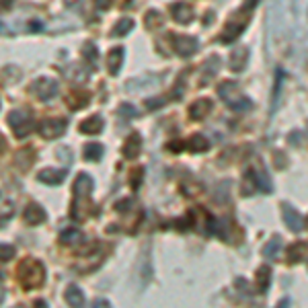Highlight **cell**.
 <instances>
[{"label": "cell", "mask_w": 308, "mask_h": 308, "mask_svg": "<svg viewBox=\"0 0 308 308\" xmlns=\"http://www.w3.org/2000/svg\"><path fill=\"white\" fill-rule=\"evenodd\" d=\"M19 279L21 284L31 290V288H39L44 284L46 279V271H44V265L35 259H25L21 265H19Z\"/></svg>", "instance_id": "cell-1"}, {"label": "cell", "mask_w": 308, "mask_h": 308, "mask_svg": "<svg viewBox=\"0 0 308 308\" xmlns=\"http://www.w3.org/2000/svg\"><path fill=\"white\" fill-rule=\"evenodd\" d=\"M218 95H220V99L222 101H226L228 107L236 109V111H243V109H249L251 105V99H247V97L239 91V87L234 85L232 80H224L222 85L218 87Z\"/></svg>", "instance_id": "cell-2"}, {"label": "cell", "mask_w": 308, "mask_h": 308, "mask_svg": "<svg viewBox=\"0 0 308 308\" xmlns=\"http://www.w3.org/2000/svg\"><path fill=\"white\" fill-rule=\"evenodd\" d=\"M8 125L12 128V132H15L17 138H25L29 136L33 130H35V123L29 115V111L27 109H15L8 113Z\"/></svg>", "instance_id": "cell-3"}, {"label": "cell", "mask_w": 308, "mask_h": 308, "mask_svg": "<svg viewBox=\"0 0 308 308\" xmlns=\"http://www.w3.org/2000/svg\"><path fill=\"white\" fill-rule=\"evenodd\" d=\"M91 191H93V179L85 173H80L74 181V202H72V209H70V214L72 218L76 216L78 207L80 205H89V198H91Z\"/></svg>", "instance_id": "cell-4"}, {"label": "cell", "mask_w": 308, "mask_h": 308, "mask_svg": "<svg viewBox=\"0 0 308 308\" xmlns=\"http://www.w3.org/2000/svg\"><path fill=\"white\" fill-rule=\"evenodd\" d=\"M33 93H35V97L37 99H41V101H50V99H53L55 95H58V82H55L53 78H37L35 82H33Z\"/></svg>", "instance_id": "cell-5"}, {"label": "cell", "mask_w": 308, "mask_h": 308, "mask_svg": "<svg viewBox=\"0 0 308 308\" xmlns=\"http://www.w3.org/2000/svg\"><path fill=\"white\" fill-rule=\"evenodd\" d=\"M282 214H284V222L286 226L292 230V232H302L306 228V222H304V216L298 212L294 205L290 204H284L282 205Z\"/></svg>", "instance_id": "cell-6"}, {"label": "cell", "mask_w": 308, "mask_h": 308, "mask_svg": "<svg viewBox=\"0 0 308 308\" xmlns=\"http://www.w3.org/2000/svg\"><path fill=\"white\" fill-rule=\"evenodd\" d=\"M37 132L51 140V138H60L64 132H66V121L64 119H46V121H41L37 125Z\"/></svg>", "instance_id": "cell-7"}, {"label": "cell", "mask_w": 308, "mask_h": 308, "mask_svg": "<svg viewBox=\"0 0 308 308\" xmlns=\"http://www.w3.org/2000/svg\"><path fill=\"white\" fill-rule=\"evenodd\" d=\"M175 41H173V46H175V51L179 55H183V58H189V55H193L195 51H198V41H195L193 37H183V35H173Z\"/></svg>", "instance_id": "cell-8"}, {"label": "cell", "mask_w": 308, "mask_h": 308, "mask_svg": "<svg viewBox=\"0 0 308 308\" xmlns=\"http://www.w3.org/2000/svg\"><path fill=\"white\" fill-rule=\"evenodd\" d=\"M171 15H173V19H175L177 23H181V25H187V23H191V21H193V17H195V10H193V6L185 4V2H175V4L171 6Z\"/></svg>", "instance_id": "cell-9"}, {"label": "cell", "mask_w": 308, "mask_h": 308, "mask_svg": "<svg viewBox=\"0 0 308 308\" xmlns=\"http://www.w3.org/2000/svg\"><path fill=\"white\" fill-rule=\"evenodd\" d=\"M220 66H222V62H220L218 55H212V58H207V60L204 62V66H202V74H204V76L200 78L202 85H207V82L216 76V72L220 70Z\"/></svg>", "instance_id": "cell-10"}, {"label": "cell", "mask_w": 308, "mask_h": 308, "mask_svg": "<svg viewBox=\"0 0 308 308\" xmlns=\"http://www.w3.org/2000/svg\"><path fill=\"white\" fill-rule=\"evenodd\" d=\"M209 111H212V101L209 99H200L189 105V117L191 119H204L209 115Z\"/></svg>", "instance_id": "cell-11"}, {"label": "cell", "mask_w": 308, "mask_h": 308, "mask_svg": "<svg viewBox=\"0 0 308 308\" xmlns=\"http://www.w3.org/2000/svg\"><path fill=\"white\" fill-rule=\"evenodd\" d=\"M37 179L41 181V183H48V185H60L62 181L66 179V171L62 169H44V171H39Z\"/></svg>", "instance_id": "cell-12"}, {"label": "cell", "mask_w": 308, "mask_h": 308, "mask_svg": "<svg viewBox=\"0 0 308 308\" xmlns=\"http://www.w3.org/2000/svg\"><path fill=\"white\" fill-rule=\"evenodd\" d=\"M103 128H105V123H103V117H99V115H93V117H89V119H85L80 123V132L89 134V136H95V134L103 132Z\"/></svg>", "instance_id": "cell-13"}, {"label": "cell", "mask_w": 308, "mask_h": 308, "mask_svg": "<svg viewBox=\"0 0 308 308\" xmlns=\"http://www.w3.org/2000/svg\"><path fill=\"white\" fill-rule=\"evenodd\" d=\"M140 148H142V138H140L138 134H132L128 140H125V144H123L121 152H123L125 158H134V156H138Z\"/></svg>", "instance_id": "cell-14"}, {"label": "cell", "mask_w": 308, "mask_h": 308, "mask_svg": "<svg viewBox=\"0 0 308 308\" xmlns=\"http://www.w3.org/2000/svg\"><path fill=\"white\" fill-rule=\"evenodd\" d=\"M123 48H113L109 51V55H107V70L111 74H117L119 72V68H121V64H123Z\"/></svg>", "instance_id": "cell-15"}, {"label": "cell", "mask_w": 308, "mask_h": 308, "mask_svg": "<svg viewBox=\"0 0 308 308\" xmlns=\"http://www.w3.org/2000/svg\"><path fill=\"white\" fill-rule=\"evenodd\" d=\"M25 220L29 222V224H41L46 220V209L41 207L39 204H29L25 207Z\"/></svg>", "instance_id": "cell-16"}, {"label": "cell", "mask_w": 308, "mask_h": 308, "mask_svg": "<svg viewBox=\"0 0 308 308\" xmlns=\"http://www.w3.org/2000/svg\"><path fill=\"white\" fill-rule=\"evenodd\" d=\"M89 101H91V95L82 89H76L68 95V107L72 109H82L85 105H89Z\"/></svg>", "instance_id": "cell-17"}, {"label": "cell", "mask_w": 308, "mask_h": 308, "mask_svg": "<svg viewBox=\"0 0 308 308\" xmlns=\"http://www.w3.org/2000/svg\"><path fill=\"white\" fill-rule=\"evenodd\" d=\"M66 300L70 304V308H85V294L78 286H70L66 290Z\"/></svg>", "instance_id": "cell-18"}, {"label": "cell", "mask_w": 308, "mask_h": 308, "mask_svg": "<svg viewBox=\"0 0 308 308\" xmlns=\"http://www.w3.org/2000/svg\"><path fill=\"white\" fill-rule=\"evenodd\" d=\"M249 62V50L247 48H236V51H232V58H230V68L241 72V70L247 66Z\"/></svg>", "instance_id": "cell-19"}, {"label": "cell", "mask_w": 308, "mask_h": 308, "mask_svg": "<svg viewBox=\"0 0 308 308\" xmlns=\"http://www.w3.org/2000/svg\"><path fill=\"white\" fill-rule=\"evenodd\" d=\"M60 239H62V243L68 245V247H78V245L85 243V234H82L80 230H76V228H68V230L62 232Z\"/></svg>", "instance_id": "cell-20"}, {"label": "cell", "mask_w": 308, "mask_h": 308, "mask_svg": "<svg viewBox=\"0 0 308 308\" xmlns=\"http://www.w3.org/2000/svg\"><path fill=\"white\" fill-rule=\"evenodd\" d=\"M187 148L191 152H204L209 148V142H207V138L205 136H200V134H195L189 138V142H187Z\"/></svg>", "instance_id": "cell-21"}, {"label": "cell", "mask_w": 308, "mask_h": 308, "mask_svg": "<svg viewBox=\"0 0 308 308\" xmlns=\"http://www.w3.org/2000/svg\"><path fill=\"white\" fill-rule=\"evenodd\" d=\"M251 177L257 179V187L265 193H271V181L267 177V173H265L263 169H257V171H251Z\"/></svg>", "instance_id": "cell-22"}, {"label": "cell", "mask_w": 308, "mask_h": 308, "mask_svg": "<svg viewBox=\"0 0 308 308\" xmlns=\"http://www.w3.org/2000/svg\"><path fill=\"white\" fill-rule=\"evenodd\" d=\"M101 156H103V146L101 144H87L85 146V158L87 160L97 162V160H101Z\"/></svg>", "instance_id": "cell-23"}, {"label": "cell", "mask_w": 308, "mask_h": 308, "mask_svg": "<svg viewBox=\"0 0 308 308\" xmlns=\"http://www.w3.org/2000/svg\"><path fill=\"white\" fill-rule=\"evenodd\" d=\"M269 279H271V271L269 267H259L257 269V286L261 292H265L269 288Z\"/></svg>", "instance_id": "cell-24"}, {"label": "cell", "mask_w": 308, "mask_h": 308, "mask_svg": "<svg viewBox=\"0 0 308 308\" xmlns=\"http://www.w3.org/2000/svg\"><path fill=\"white\" fill-rule=\"evenodd\" d=\"M279 249H282V241H279V236H273V239H271L267 245H265V257L277 259Z\"/></svg>", "instance_id": "cell-25"}, {"label": "cell", "mask_w": 308, "mask_h": 308, "mask_svg": "<svg viewBox=\"0 0 308 308\" xmlns=\"http://www.w3.org/2000/svg\"><path fill=\"white\" fill-rule=\"evenodd\" d=\"M132 29H134V21H132V19H121V21L115 25L113 35H125V33H130Z\"/></svg>", "instance_id": "cell-26"}, {"label": "cell", "mask_w": 308, "mask_h": 308, "mask_svg": "<svg viewBox=\"0 0 308 308\" xmlns=\"http://www.w3.org/2000/svg\"><path fill=\"white\" fill-rule=\"evenodd\" d=\"M85 58H89L91 66H97V64H99V51H97L95 44H87V46H85Z\"/></svg>", "instance_id": "cell-27"}, {"label": "cell", "mask_w": 308, "mask_h": 308, "mask_svg": "<svg viewBox=\"0 0 308 308\" xmlns=\"http://www.w3.org/2000/svg\"><path fill=\"white\" fill-rule=\"evenodd\" d=\"M12 257H15V247L0 245V261H10Z\"/></svg>", "instance_id": "cell-28"}, {"label": "cell", "mask_w": 308, "mask_h": 308, "mask_svg": "<svg viewBox=\"0 0 308 308\" xmlns=\"http://www.w3.org/2000/svg\"><path fill=\"white\" fill-rule=\"evenodd\" d=\"M119 115L121 117H138V109L132 107L130 103H123V105H119Z\"/></svg>", "instance_id": "cell-29"}, {"label": "cell", "mask_w": 308, "mask_h": 308, "mask_svg": "<svg viewBox=\"0 0 308 308\" xmlns=\"http://www.w3.org/2000/svg\"><path fill=\"white\" fill-rule=\"evenodd\" d=\"M146 23H148V27H158L162 23V15L158 10H152V12L146 15Z\"/></svg>", "instance_id": "cell-30"}, {"label": "cell", "mask_w": 308, "mask_h": 308, "mask_svg": "<svg viewBox=\"0 0 308 308\" xmlns=\"http://www.w3.org/2000/svg\"><path fill=\"white\" fill-rule=\"evenodd\" d=\"M162 103H164L162 97H160V99H148V101H146L148 109H160V107H162Z\"/></svg>", "instance_id": "cell-31"}, {"label": "cell", "mask_w": 308, "mask_h": 308, "mask_svg": "<svg viewBox=\"0 0 308 308\" xmlns=\"http://www.w3.org/2000/svg\"><path fill=\"white\" fill-rule=\"evenodd\" d=\"M113 4V0H95V6L97 8H109Z\"/></svg>", "instance_id": "cell-32"}, {"label": "cell", "mask_w": 308, "mask_h": 308, "mask_svg": "<svg viewBox=\"0 0 308 308\" xmlns=\"http://www.w3.org/2000/svg\"><path fill=\"white\" fill-rule=\"evenodd\" d=\"M259 2V0H247V2L243 4V8L245 10H249V12H253V8H255V4Z\"/></svg>", "instance_id": "cell-33"}, {"label": "cell", "mask_w": 308, "mask_h": 308, "mask_svg": "<svg viewBox=\"0 0 308 308\" xmlns=\"http://www.w3.org/2000/svg\"><path fill=\"white\" fill-rule=\"evenodd\" d=\"M93 308H111V304H109L107 300H97V302L93 304Z\"/></svg>", "instance_id": "cell-34"}, {"label": "cell", "mask_w": 308, "mask_h": 308, "mask_svg": "<svg viewBox=\"0 0 308 308\" xmlns=\"http://www.w3.org/2000/svg\"><path fill=\"white\" fill-rule=\"evenodd\" d=\"M128 207H130V200H123V202L117 205V212H125Z\"/></svg>", "instance_id": "cell-35"}, {"label": "cell", "mask_w": 308, "mask_h": 308, "mask_svg": "<svg viewBox=\"0 0 308 308\" xmlns=\"http://www.w3.org/2000/svg\"><path fill=\"white\" fill-rule=\"evenodd\" d=\"M277 308H290V302H288V300H282Z\"/></svg>", "instance_id": "cell-36"}, {"label": "cell", "mask_w": 308, "mask_h": 308, "mask_svg": "<svg viewBox=\"0 0 308 308\" xmlns=\"http://www.w3.org/2000/svg\"><path fill=\"white\" fill-rule=\"evenodd\" d=\"M66 2H68V4H70V6H74V4H76V2H78V0H66Z\"/></svg>", "instance_id": "cell-37"}, {"label": "cell", "mask_w": 308, "mask_h": 308, "mask_svg": "<svg viewBox=\"0 0 308 308\" xmlns=\"http://www.w3.org/2000/svg\"><path fill=\"white\" fill-rule=\"evenodd\" d=\"M2 298H4V290L0 288V302H2Z\"/></svg>", "instance_id": "cell-38"}, {"label": "cell", "mask_w": 308, "mask_h": 308, "mask_svg": "<svg viewBox=\"0 0 308 308\" xmlns=\"http://www.w3.org/2000/svg\"><path fill=\"white\" fill-rule=\"evenodd\" d=\"M15 308H25V306H15Z\"/></svg>", "instance_id": "cell-39"}]
</instances>
